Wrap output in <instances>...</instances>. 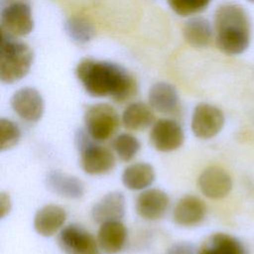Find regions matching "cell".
Listing matches in <instances>:
<instances>
[{"label":"cell","mask_w":254,"mask_h":254,"mask_svg":"<svg viewBox=\"0 0 254 254\" xmlns=\"http://www.w3.org/2000/svg\"><path fill=\"white\" fill-rule=\"evenodd\" d=\"M75 75L84 90L93 97H110L122 103L137 92L135 78L115 63L83 59L76 65Z\"/></svg>","instance_id":"cell-1"},{"label":"cell","mask_w":254,"mask_h":254,"mask_svg":"<svg viewBox=\"0 0 254 254\" xmlns=\"http://www.w3.org/2000/svg\"><path fill=\"white\" fill-rule=\"evenodd\" d=\"M213 30L216 47L223 54L238 56L249 48L251 23L241 5L224 3L218 6L214 13Z\"/></svg>","instance_id":"cell-2"},{"label":"cell","mask_w":254,"mask_h":254,"mask_svg":"<svg viewBox=\"0 0 254 254\" xmlns=\"http://www.w3.org/2000/svg\"><path fill=\"white\" fill-rule=\"evenodd\" d=\"M31 48L15 37L2 33L0 49V79L3 83H14L25 77L33 64Z\"/></svg>","instance_id":"cell-3"},{"label":"cell","mask_w":254,"mask_h":254,"mask_svg":"<svg viewBox=\"0 0 254 254\" xmlns=\"http://www.w3.org/2000/svg\"><path fill=\"white\" fill-rule=\"evenodd\" d=\"M74 141L79 152V164L85 174L101 176L113 170L116 164L113 153L108 148L97 144L85 129L76 132Z\"/></svg>","instance_id":"cell-4"},{"label":"cell","mask_w":254,"mask_h":254,"mask_svg":"<svg viewBox=\"0 0 254 254\" xmlns=\"http://www.w3.org/2000/svg\"><path fill=\"white\" fill-rule=\"evenodd\" d=\"M0 23L3 34L20 38L34 29L30 0H1Z\"/></svg>","instance_id":"cell-5"},{"label":"cell","mask_w":254,"mask_h":254,"mask_svg":"<svg viewBox=\"0 0 254 254\" xmlns=\"http://www.w3.org/2000/svg\"><path fill=\"white\" fill-rule=\"evenodd\" d=\"M83 120L85 131L96 142L110 139L120 126L118 112L108 103L90 105L84 113Z\"/></svg>","instance_id":"cell-6"},{"label":"cell","mask_w":254,"mask_h":254,"mask_svg":"<svg viewBox=\"0 0 254 254\" xmlns=\"http://www.w3.org/2000/svg\"><path fill=\"white\" fill-rule=\"evenodd\" d=\"M58 245L64 254H99L97 240L78 224H68L61 229Z\"/></svg>","instance_id":"cell-7"},{"label":"cell","mask_w":254,"mask_h":254,"mask_svg":"<svg viewBox=\"0 0 254 254\" xmlns=\"http://www.w3.org/2000/svg\"><path fill=\"white\" fill-rule=\"evenodd\" d=\"M224 122V114L218 107L202 102L194 107L190 126L195 137L210 139L221 131Z\"/></svg>","instance_id":"cell-8"},{"label":"cell","mask_w":254,"mask_h":254,"mask_svg":"<svg viewBox=\"0 0 254 254\" xmlns=\"http://www.w3.org/2000/svg\"><path fill=\"white\" fill-rule=\"evenodd\" d=\"M185 141L182 126L173 119L163 118L156 121L150 132V143L160 152H172L179 149Z\"/></svg>","instance_id":"cell-9"},{"label":"cell","mask_w":254,"mask_h":254,"mask_svg":"<svg viewBox=\"0 0 254 254\" xmlns=\"http://www.w3.org/2000/svg\"><path fill=\"white\" fill-rule=\"evenodd\" d=\"M13 111L23 120L38 122L45 111V102L42 94L34 87H23L18 89L10 100Z\"/></svg>","instance_id":"cell-10"},{"label":"cell","mask_w":254,"mask_h":254,"mask_svg":"<svg viewBox=\"0 0 254 254\" xmlns=\"http://www.w3.org/2000/svg\"><path fill=\"white\" fill-rule=\"evenodd\" d=\"M197 186L203 195L211 199L225 197L232 189V179L222 168L211 166L202 171Z\"/></svg>","instance_id":"cell-11"},{"label":"cell","mask_w":254,"mask_h":254,"mask_svg":"<svg viewBox=\"0 0 254 254\" xmlns=\"http://www.w3.org/2000/svg\"><path fill=\"white\" fill-rule=\"evenodd\" d=\"M170 206V197L162 190L148 189L142 191L136 199L137 214L146 220L162 218Z\"/></svg>","instance_id":"cell-12"},{"label":"cell","mask_w":254,"mask_h":254,"mask_svg":"<svg viewBox=\"0 0 254 254\" xmlns=\"http://www.w3.org/2000/svg\"><path fill=\"white\" fill-rule=\"evenodd\" d=\"M205 215V203L199 197L191 194L180 198L173 211L175 223L183 227L199 225L204 220Z\"/></svg>","instance_id":"cell-13"},{"label":"cell","mask_w":254,"mask_h":254,"mask_svg":"<svg viewBox=\"0 0 254 254\" xmlns=\"http://www.w3.org/2000/svg\"><path fill=\"white\" fill-rule=\"evenodd\" d=\"M125 214V196L121 191H110L91 208L92 219L99 224L121 220Z\"/></svg>","instance_id":"cell-14"},{"label":"cell","mask_w":254,"mask_h":254,"mask_svg":"<svg viewBox=\"0 0 254 254\" xmlns=\"http://www.w3.org/2000/svg\"><path fill=\"white\" fill-rule=\"evenodd\" d=\"M47 188L62 197L77 199L84 193V184L77 177L61 171H50L45 179Z\"/></svg>","instance_id":"cell-15"},{"label":"cell","mask_w":254,"mask_h":254,"mask_svg":"<svg viewBox=\"0 0 254 254\" xmlns=\"http://www.w3.org/2000/svg\"><path fill=\"white\" fill-rule=\"evenodd\" d=\"M149 105L157 112L173 114L180 106V96L177 88L166 81L153 84L148 92Z\"/></svg>","instance_id":"cell-16"},{"label":"cell","mask_w":254,"mask_h":254,"mask_svg":"<svg viewBox=\"0 0 254 254\" xmlns=\"http://www.w3.org/2000/svg\"><path fill=\"white\" fill-rule=\"evenodd\" d=\"M96 240L105 254H118L126 244L127 228L121 220L104 222L100 224Z\"/></svg>","instance_id":"cell-17"},{"label":"cell","mask_w":254,"mask_h":254,"mask_svg":"<svg viewBox=\"0 0 254 254\" xmlns=\"http://www.w3.org/2000/svg\"><path fill=\"white\" fill-rule=\"evenodd\" d=\"M66 219L65 210L57 204H46L37 210L34 216V228L44 237L55 235Z\"/></svg>","instance_id":"cell-18"},{"label":"cell","mask_w":254,"mask_h":254,"mask_svg":"<svg viewBox=\"0 0 254 254\" xmlns=\"http://www.w3.org/2000/svg\"><path fill=\"white\" fill-rule=\"evenodd\" d=\"M183 35L189 45L194 48H205L214 37L213 25L204 17L193 16L185 23Z\"/></svg>","instance_id":"cell-19"},{"label":"cell","mask_w":254,"mask_h":254,"mask_svg":"<svg viewBox=\"0 0 254 254\" xmlns=\"http://www.w3.org/2000/svg\"><path fill=\"white\" fill-rule=\"evenodd\" d=\"M197 254H248L244 244L227 233H214L201 244Z\"/></svg>","instance_id":"cell-20"},{"label":"cell","mask_w":254,"mask_h":254,"mask_svg":"<svg viewBox=\"0 0 254 254\" xmlns=\"http://www.w3.org/2000/svg\"><path fill=\"white\" fill-rule=\"evenodd\" d=\"M153 108L144 102H133L123 111L121 122L131 131H142L155 123Z\"/></svg>","instance_id":"cell-21"},{"label":"cell","mask_w":254,"mask_h":254,"mask_svg":"<svg viewBox=\"0 0 254 254\" xmlns=\"http://www.w3.org/2000/svg\"><path fill=\"white\" fill-rule=\"evenodd\" d=\"M156 178L155 170L148 163H135L129 165L122 173L123 185L131 190H141L150 187Z\"/></svg>","instance_id":"cell-22"},{"label":"cell","mask_w":254,"mask_h":254,"mask_svg":"<svg viewBox=\"0 0 254 254\" xmlns=\"http://www.w3.org/2000/svg\"><path fill=\"white\" fill-rule=\"evenodd\" d=\"M64 30L71 41L80 45L90 42L95 35L92 24L86 19L77 16L69 17L65 21Z\"/></svg>","instance_id":"cell-23"},{"label":"cell","mask_w":254,"mask_h":254,"mask_svg":"<svg viewBox=\"0 0 254 254\" xmlns=\"http://www.w3.org/2000/svg\"><path fill=\"white\" fill-rule=\"evenodd\" d=\"M112 148L121 161L129 162L137 155L141 144L135 136L129 133H121L113 139Z\"/></svg>","instance_id":"cell-24"},{"label":"cell","mask_w":254,"mask_h":254,"mask_svg":"<svg viewBox=\"0 0 254 254\" xmlns=\"http://www.w3.org/2000/svg\"><path fill=\"white\" fill-rule=\"evenodd\" d=\"M21 139L19 126L10 119H0V149L7 151L14 148Z\"/></svg>","instance_id":"cell-25"},{"label":"cell","mask_w":254,"mask_h":254,"mask_svg":"<svg viewBox=\"0 0 254 254\" xmlns=\"http://www.w3.org/2000/svg\"><path fill=\"white\" fill-rule=\"evenodd\" d=\"M170 8L180 16H192L207 8L211 0H167Z\"/></svg>","instance_id":"cell-26"},{"label":"cell","mask_w":254,"mask_h":254,"mask_svg":"<svg viewBox=\"0 0 254 254\" xmlns=\"http://www.w3.org/2000/svg\"><path fill=\"white\" fill-rule=\"evenodd\" d=\"M167 254H195V247L190 242H178L168 249Z\"/></svg>","instance_id":"cell-27"},{"label":"cell","mask_w":254,"mask_h":254,"mask_svg":"<svg viewBox=\"0 0 254 254\" xmlns=\"http://www.w3.org/2000/svg\"><path fill=\"white\" fill-rule=\"evenodd\" d=\"M12 208V202L10 195L4 191L0 193V217L4 218L9 214Z\"/></svg>","instance_id":"cell-28"},{"label":"cell","mask_w":254,"mask_h":254,"mask_svg":"<svg viewBox=\"0 0 254 254\" xmlns=\"http://www.w3.org/2000/svg\"><path fill=\"white\" fill-rule=\"evenodd\" d=\"M247 2H249V3H253L254 4V0H246Z\"/></svg>","instance_id":"cell-29"}]
</instances>
